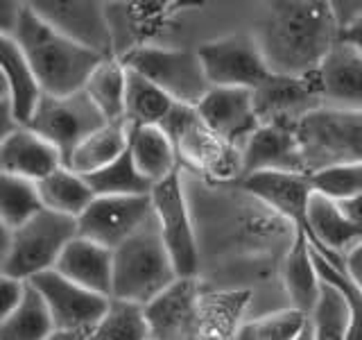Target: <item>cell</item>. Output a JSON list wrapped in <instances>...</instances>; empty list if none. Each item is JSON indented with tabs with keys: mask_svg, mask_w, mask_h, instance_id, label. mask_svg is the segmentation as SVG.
Wrapping results in <instances>:
<instances>
[{
	"mask_svg": "<svg viewBox=\"0 0 362 340\" xmlns=\"http://www.w3.org/2000/svg\"><path fill=\"white\" fill-rule=\"evenodd\" d=\"M86 179L90 188L95 191V196H150L154 188L152 181H147L139 173L129 150L107 168L98 170L93 175H86Z\"/></svg>",
	"mask_w": 362,
	"mask_h": 340,
	"instance_id": "obj_34",
	"label": "cell"
},
{
	"mask_svg": "<svg viewBox=\"0 0 362 340\" xmlns=\"http://www.w3.org/2000/svg\"><path fill=\"white\" fill-rule=\"evenodd\" d=\"M161 128L173 139L179 159L184 157L197 170L213 173L218 177H231L233 170L243 173V152L218 139L204 125L195 107L175 105Z\"/></svg>",
	"mask_w": 362,
	"mask_h": 340,
	"instance_id": "obj_9",
	"label": "cell"
},
{
	"mask_svg": "<svg viewBox=\"0 0 362 340\" xmlns=\"http://www.w3.org/2000/svg\"><path fill=\"white\" fill-rule=\"evenodd\" d=\"M344 270H346V275L362 288V243H358L356 247H351L346 252Z\"/></svg>",
	"mask_w": 362,
	"mask_h": 340,
	"instance_id": "obj_41",
	"label": "cell"
},
{
	"mask_svg": "<svg viewBox=\"0 0 362 340\" xmlns=\"http://www.w3.org/2000/svg\"><path fill=\"white\" fill-rule=\"evenodd\" d=\"M25 290H28V281L0 275V320L18 309V304L25 298Z\"/></svg>",
	"mask_w": 362,
	"mask_h": 340,
	"instance_id": "obj_39",
	"label": "cell"
},
{
	"mask_svg": "<svg viewBox=\"0 0 362 340\" xmlns=\"http://www.w3.org/2000/svg\"><path fill=\"white\" fill-rule=\"evenodd\" d=\"M339 39H342L344 43H349L351 48H356L362 55V18L349 23V26L342 30V37H339Z\"/></svg>",
	"mask_w": 362,
	"mask_h": 340,
	"instance_id": "obj_43",
	"label": "cell"
},
{
	"mask_svg": "<svg viewBox=\"0 0 362 340\" xmlns=\"http://www.w3.org/2000/svg\"><path fill=\"white\" fill-rule=\"evenodd\" d=\"M202 298L197 277L177 279L168 290L145 306L152 336L158 340H181L186 336Z\"/></svg>",
	"mask_w": 362,
	"mask_h": 340,
	"instance_id": "obj_22",
	"label": "cell"
},
{
	"mask_svg": "<svg viewBox=\"0 0 362 340\" xmlns=\"http://www.w3.org/2000/svg\"><path fill=\"white\" fill-rule=\"evenodd\" d=\"M310 184L315 193L333 202L356 198L362 193V164H337L315 170Z\"/></svg>",
	"mask_w": 362,
	"mask_h": 340,
	"instance_id": "obj_38",
	"label": "cell"
},
{
	"mask_svg": "<svg viewBox=\"0 0 362 340\" xmlns=\"http://www.w3.org/2000/svg\"><path fill=\"white\" fill-rule=\"evenodd\" d=\"M57 332L43 295L28 281L25 298L14 313L0 320V340H48Z\"/></svg>",
	"mask_w": 362,
	"mask_h": 340,
	"instance_id": "obj_31",
	"label": "cell"
},
{
	"mask_svg": "<svg viewBox=\"0 0 362 340\" xmlns=\"http://www.w3.org/2000/svg\"><path fill=\"white\" fill-rule=\"evenodd\" d=\"M86 96L93 100L107 123L124 120V98H127V66L120 57H107L86 82Z\"/></svg>",
	"mask_w": 362,
	"mask_h": 340,
	"instance_id": "obj_30",
	"label": "cell"
},
{
	"mask_svg": "<svg viewBox=\"0 0 362 340\" xmlns=\"http://www.w3.org/2000/svg\"><path fill=\"white\" fill-rule=\"evenodd\" d=\"M177 279L179 275L154 218L113 249V300L147 306Z\"/></svg>",
	"mask_w": 362,
	"mask_h": 340,
	"instance_id": "obj_4",
	"label": "cell"
},
{
	"mask_svg": "<svg viewBox=\"0 0 362 340\" xmlns=\"http://www.w3.org/2000/svg\"><path fill=\"white\" fill-rule=\"evenodd\" d=\"M39 184L30 179L3 175L0 179V225L18 230L43 211Z\"/></svg>",
	"mask_w": 362,
	"mask_h": 340,
	"instance_id": "obj_33",
	"label": "cell"
},
{
	"mask_svg": "<svg viewBox=\"0 0 362 340\" xmlns=\"http://www.w3.org/2000/svg\"><path fill=\"white\" fill-rule=\"evenodd\" d=\"M0 275L32 281L43 272L54 270L68 243L79 236L75 218L43 209L18 230L0 225Z\"/></svg>",
	"mask_w": 362,
	"mask_h": 340,
	"instance_id": "obj_3",
	"label": "cell"
},
{
	"mask_svg": "<svg viewBox=\"0 0 362 340\" xmlns=\"http://www.w3.org/2000/svg\"><path fill=\"white\" fill-rule=\"evenodd\" d=\"M150 198H152V209H154L158 234L163 238L165 249L170 259H173L179 279L197 277L199 245H197L195 225H192V218H190L181 175L175 173L168 179L154 184Z\"/></svg>",
	"mask_w": 362,
	"mask_h": 340,
	"instance_id": "obj_7",
	"label": "cell"
},
{
	"mask_svg": "<svg viewBox=\"0 0 362 340\" xmlns=\"http://www.w3.org/2000/svg\"><path fill=\"white\" fill-rule=\"evenodd\" d=\"M154 218L150 196H98L77 218L79 236L118 249Z\"/></svg>",
	"mask_w": 362,
	"mask_h": 340,
	"instance_id": "obj_11",
	"label": "cell"
},
{
	"mask_svg": "<svg viewBox=\"0 0 362 340\" xmlns=\"http://www.w3.org/2000/svg\"><path fill=\"white\" fill-rule=\"evenodd\" d=\"M129 150V125L127 123H107L105 128L93 132L68 159V168L79 175H93L107 168L116 159Z\"/></svg>",
	"mask_w": 362,
	"mask_h": 340,
	"instance_id": "obj_27",
	"label": "cell"
},
{
	"mask_svg": "<svg viewBox=\"0 0 362 340\" xmlns=\"http://www.w3.org/2000/svg\"><path fill=\"white\" fill-rule=\"evenodd\" d=\"M211 86L256 91L272 77L256 34H226L197 48Z\"/></svg>",
	"mask_w": 362,
	"mask_h": 340,
	"instance_id": "obj_8",
	"label": "cell"
},
{
	"mask_svg": "<svg viewBox=\"0 0 362 340\" xmlns=\"http://www.w3.org/2000/svg\"><path fill=\"white\" fill-rule=\"evenodd\" d=\"M308 322L310 315L288 306L245 322L235 340H297Z\"/></svg>",
	"mask_w": 362,
	"mask_h": 340,
	"instance_id": "obj_36",
	"label": "cell"
},
{
	"mask_svg": "<svg viewBox=\"0 0 362 340\" xmlns=\"http://www.w3.org/2000/svg\"><path fill=\"white\" fill-rule=\"evenodd\" d=\"M324 107L362 111V55L339 39L313 75Z\"/></svg>",
	"mask_w": 362,
	"mask_h": 340,
	"instance_id": "obj_18",
	"label": "cell"
},
{
	"mask_svg": "<svg viewBox=\"0 0 362 340\" xmlns=\"http://www.w3.org/2000/svg\"><path fill=\"white\" fill-rule=\"evenodd\" d=\"M39 193H41L45 209L68 215V218H75V220L98 198L95 191L90 188L88 179L84 175L75 173V170H71L68 166H62L43 181H39Z\"/></svg>",
	"mask_w": 362,
	"mask_h": 340,
	"instance_id": "obj_28",
	"label": "cell"
},
{
	"mask_svg": "<svg viewBox=\"0 0 362 340\" xmlns=\"http://www.w3.org/2000/svg\"><path fill=\"white\" fill-rule=\"evenodd\" d=\"M337 204H339V209L344 211L346 218L362 232V193H360V196H356V198H349V200L337 202Z\"/></svg>",
	"mask_w": 362,
	"mask_h": 340,
	"instance_id": "obj_42",
	"label": "cell"
},
{
	"mask_svg": "<svg viewBox=\"0 0 362 340\" xmlns=\"http://www.w3.org/2000/svg\"><path fill=\"white\" fill-rule=\"evenodd\" d=\"M294 130L308 175L337 164H362V111L322 107Z\"/></svg>",
	"mask_w": 362,
	"mask_h": 340,
	"instance_id": "obj_5",
	"label": "cell"
},
{
	"mask_svg": "<svg viewBox=\"0 0 362 340\" xmlns=\"http://www.w3.org/2000/svg\"><path fill=\"white\" fill-rule=\"evenodd\" d=\"M243 188L265 204L294 230L308 234V209L313 198L310 175L305 173H254L243 177Z\"/></svg>",
	"mask_w": 362,
	"mask_h": 340,
	"instance_id": "obj_15",
	"label": "cell"
},
{
	"mask_svg": "<svg viewBox=\"0 0 362 340\" xmlns=\"http://www.w3.org/2000/svg\"><path fill=\"white\" fill-rule=\"evenodd\" d=\"M297 340H315V338H313V327H310V322H308V327L303 329L301 336H299Z\"/></svg>",
	"mask_w": 362,
	"mask_h": 340,
	"instance_id": "obj_45",
	"label": "cell"
},
{
	"mask_svg": "<svg viewBox=\"0 0 362 340\" xmlns=\"http://www.w3.org/2000/svg\"><path fill=\"white\" fill-rule=\"evenodd\" d=\"M54 270L79 286L113 300V249L77 236L68 243Z\"/></svg>",
	"mask_w": 362,
	"mask_h": 340,
	"instance_id": "obj_21",
	"label": "cell"
},
{
	"mask_svg": "<svg viewBox=\"0 0 362 340\" xmlns=\"http://www.w3.org/2000/svg\"><path fill=\"white\" fill-rule=\"evenodd\" d=\"M204 125L229 145H238L252 136L258 128V113L254 105V91L247 89H226L211 86L195 107Z\"/></svg>",
	"mask_w": 362,
	"mask_h": 340,
	"instance_id": "obj_14",
	"label": "cell"
},
{
	"mask_svg": "<svg viewBox=\"0 0 362 340\" xmlns=\"http://www.w3.org/2000/svg\"><path fill=\"white\" fill-rule=\"evenodd\" d=\"M129 154L139 173L152 184L179 173L177 147L165 130L156 125H145V128L129 125Z\"/></svg>",
	"mask_w": 362,
	"mask_h": 340,
	"instance_id": "obj_26",
	"label": "cell"
},
{
	"mask_svg": "<svg viewBox=\"0 0 362 340\" xmlns=\"http://www.w3.org/2000/svg\"><path fill=\"white\" fill-rule=\"evenodd\" d=\"M64 166L57 147L30 128H18L0 141V168L3 175L30 179L39 184Z\"/></svg>",
	"mask_w": 362,
	"mask_h": 340,
	"instance_id": "obj_19",
	"label": "cell"
},
{
	"mask_svg": "<svg viewBox=\"0 0 362 340\" xmlns=\"http://www.w3.org/2000/svg\"><path fill=\"white\" fill-rule=\"evenodd\" d=\"M324 283V281H322ZM310 327L315 340H349L351 313L344 298L333 286L324 283L322 298L310 313Z\"/></svg>",
	"mask_w": 362,
	"mask_h": 340,
	"instance_id": "obj_37",
	"label": "cell"
},
{
	"mask_svg": "<svg viewBox=\"0 0 362 340\" xmlns=\"http://www.w3.org/2000/svg\"><path fill=\"white\" fill-rule=\"evenodd\" d=\"M48 340H88L84 332H54Z\"/></svg>",
	"mask_w": 362,
	"mask_h": 340,
	"instance_id": "obj_44",
	"label": "cell"
},
{
	"mask_svg": "<svg viewBox=\"0 0 362 340\" xmlns=\"http://www.w3.org/2000/svg\"><path fill=\"white\" fill-rule=\"evenodd\" d=\"M120 60L127 68L141 73L161 91H165L177 105L197 107L202 98L211 91V82L197 50L136 45Z\"/></svg>",
	"mask_w": 362,
	"mask_h": 340,
	"instance_id": "obj_6",
	"label": "cell"
},
{
	"mask_svg": "<svg viewBox=\"0 0 362 340\" xmlns=\"http://www.w3.org/2000/svg\"><path fill=\"white\" fill-rule=\"evenodd\" d=\"M249 304L247 290L211 293L199 298L186 340H235L243 324L240 315Z\"/></svg>",
	"mask_w": 362,
	"mask_h": 340,
	"instance_id": "obj_23",
	"label": "cell"
},
{
	"mask_svg": "<svg viewBox=\"0 0 362 340\" xmlns=\"http://www.w3.org/2000/svg\"><path fill=\"white\" fill-rule=\"evenodd\" d=\"M308 236L313 245L331 259L342 261L351 247L362 243V232L351 222L339 204L313 193L308 209Z\"/></svg>",
	"mask_w": 362,
	"mask_h": 340,
	"instance_id": "obj_25",
	"label": "cell"
},
{
	"mask_svg": "<svg viewBox=\"0 0 362 340\" xmlns=\"http://www.w3.org/2000/svg\"><path fill=\"white\" fill-rule=\"evenodd\" d=\"M313 256H315V266H317V272H320L322 281L328 283V286H333L339 295H342L349 306V313H351L349 340H362V288L346 275L344 259L339 261V259L326 256L315 245H313Z\"/></svg>",
	"mask_w": 362,
	"mask_h": 340,
	"instance_id": "obj_35",
	"label": "cell"
},
{
	"mask_svg": "<svg viewBox=\"0 0 362 340\" xmlns=\"http://www.w3.org/2000/svg\"><path fill=\"white\" fill-rule=\"evenodd\" d=\"M254 105L260 125L297 128L308 113L324 107L313 77L272 75L254 91Z\"/></svg>",
	"mask_w": 362,
	"mask_h": 340,
	"instance_id": "obj_13",
	"label": "cell"
},
{
	"mask_svg": "<svg viewBox=\"0 0 362 340\" xmlns=\"http://www.w3.org/2000/svg\"><path fill=\"white\" fill-rule=\"evenodd\" d=\"M105 125L107 118L93 105V100L86 96V91H79L66 98L43 96L28 128L48 139L62 152L66 166L77 147Z\"/></svg>",
	"mask_w": 362,
	"mask_h": 340,
	"instance_id": "obj_10",
	"label": "cell"
},
{
	"mask_svg": "<svg viewBox=\"0 0 362 340\" xmlns=\"http://www.w3.org/2000/svg\"><path fill=\"white\" fill-rule=\"evenodd\" d=\"M342 37L333 3H272L256 41L272 75L313 77Z\"/></svg>",
	"mask_w": 362,
	"mask_h": 340,
	"instance_id": "obj_1",
	"label": "cell"
},
{
	"mask_svg": "<svg viewBox=\"0 0 362 340\" xmlns=\"http://www.w3.org/2000/svg\"><path fill=\"white\" fill-rule=\"evenodd\" d=\"M152 327L145 306L124 300H111L102 320L88 332V340H150Z\"/></svg>",
	"mask_w": 362,
	"mask_h": 340,
	"instance_id": "obj_32",
	"label": "cell"
},
{
	"mask_svg": "<svg viewBox=\"0 0 362 340\" xmlns=\"http://www.w3.org/2000/svg\"><path fill=\"white\" fill-rule=\"evenodd\" d=\"M240 152L243 177L254 173H305L301 145L294 128L260 125L245 141Z\"/></svg>",
	"mask_w": 362,
	"mask_h": 340,
	"instance_id": "obj_17",
	"label": "cell"
},
{
	"mask_svg": "<svg viewBox=\"0 0 362 340\" xmlns=\"http://www.w3.org/2000/svg\"><path fill=\"white\" fill-rule=\"evenodd\" d=\"M283 286L294 309L310 315L322 298V277L317 272L313 256V241L303 230H294L292 243L281 266Z\"/></svg>",
	"mask_w": 362,
	"mask_h": 340,
	"instance_id": "obj_24",
	"label": "cell"
},
{
	"mask_svg": "<svg viewBox=\"0 0 362 340\" xmlns=\"http://www.w3.org/2000/svg\"><path fill=\"white\" fill-rule=\"evenodd\" d=\"M0 68H3L0 96L9 100L14 118L21 128H28L45 94L32 71L28 57L23 55L18 43L11 37H0Z\"/></svg>",
	"mask_w": 362,
	"mask_h": 340,
	"instance_id": "obj_20",
	"label": "cell"
},
{
	"mask_svg": "<svg viewBox=\"0 0 362 340\" xmlns=\"http://www.w3.org/2000/svg\"><path fill=\"white\" fill-rule=\"evenodd\" d=\"M14 39L28 57L34 75L45 96L66 98L86 89L88 77L107 60L86 45L68 39L43 21L30 3H25Z\"/></svg>",
	"mask_w": 362,
	"mask_h": 340,
	"instance_id": "obj_2",
	"label": "cell"
},
{
	"mask_svg": "<svg viewBox=\"0 0 362 340\" xmlns=\"http://www.w3.org/2000/svg\"><path fill=\"white\" fill-rule=\"evenodd\" d=\"M25 3H0V37H14Z\"/></svg>",
	"mask_w": 362,
	"mask_h": 340,
	"instance_id": "obj_40",
	"label": "cell"
},
{
	"mask_svg": "<svg viewBox=\"0 0 362 340\" xmlns=\"http://www.w3.org/2000/svg\"><path fill=\"white\" fill-rule=\"evenodd\" d=\"M30 283L43 295V300L52 313L57 332L88 334L102 320V315L107 313L111 304L109 298H102V295L66 279L57 270L43 272Z\"/></svg>",
	"mask_w": 362,
	"mask_h": 340,
	"instance_id": "obj_12",
	"label": "cell"
},
{
	"mask_svg": "<svg viewBox=\"0 0 362 340\" xmlns=\"http://www.w3.org/2000/svg\"><path fill=\"white\" fill-rule=\"evenodd\" d=\"M177 102L141 73L127 68V98H124V123L132 128L156 125L161 128Z\"/></svg>",
	"mask_w": 362,
	"mask_h": 340,
	"instance_id": "obj_29",
	"label": "cell"
},
{
	"mask_svg": "<svg viewBox=\"0 0 362 340\" xmlns=\"http://www.w3.org/2000/svg\"><path fill=\"white\" fill-rule=\"evenodd\" d=\"M37 14L68 39L86 45L102 57L113 55V34L102 3H30Z\"/></svg>",
	"mask_w": 362,
	"mask_h": 340,
	"instance_id": "obj_16",
	"label": "cell"
}]
</instances>
